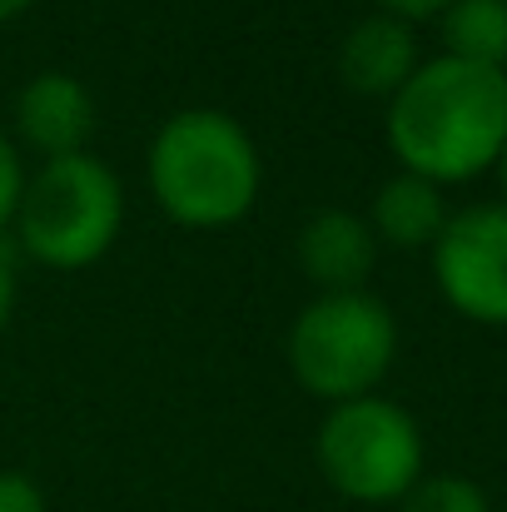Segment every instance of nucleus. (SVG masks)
Returning <instances> with one entry per match:
<instances>
[{"instance_id": "obj_1", "label": "nucleus", "mask_w": 507, "mask_h": 512, "mask_svg": "<svg viewBox=\"0 0 507 512\" xmlns=\"http://www.w3.org/2000/svg\"><path fill=\"white\" fill-rule=\"evenodd\" d=\"M388 145L408 174L458 184L493 170L507 145V70L438 55L388 100Z\"/></svg>"}, {"instance_id": "obj_2", "label": "nucleus", "mask_w": 507, "mask_h": 512, "mask_svg": "<svg viewBox=\"0 0 507 512\" xmlns=\"http://www.w3.org/2000/svg\"><path fill=\"white\" fill-rule=\"evenodd\" d=\"M150 184L169 219L224 229L259 199V150L224 110H179L150 145Z\"/></svg>"}, {"instance_id": "obj_3", "label": "nucleus", "mask_w": 507, "mask_h": 512, "mask_svg": "<svg viewBox=\"0 0 507 512\" xmlns=\"http://www.w3.org/2000/svg\"><path fill=\"white\" fill-rule=\"evenodd\" d=\"M125 219V194L115 170H105V160L95 155H60L45 160V170L20 189L15 204V229L20 244L50 264V269H85L95 264Z\"/></svg>"}, {"instance_id": "obj_4", "label": "nucleus", "mask_w": 507, "mask_h": 512, "mask_svg": "<svg viewBox=\"0 0 507 512\" xmlns=\"http://www.w3.org/2000/svg\"><path fill=\"white\" fill-rule=\"evenodd\" d=\"M398 353V324L383 299L353 294H319L299 309L289 329V368L319 398H363Z\"/></svg>"}, {"instance_id": "obj_5", "label": "nucleus", "mask_w": 507, "mask_h": 512, "mask_svg": "<svg viewBox=\"0 0 507 512\" xmlns=\"http://www.w3.org/2000/svg\"><path fill=\"white\" fill-rule=\"evenodd\" d=\"M319 468L329 488L353 503H398L423 478V433L388 398H348L334 403L319 423Z\"/></svg>"}, {"instance_id": "obj_6", "label": "nucleus", "mask_w": 507, "mask_h": 512, "mask_svg": "<svg viewBox=\"0 0 507 512\" xmlns=\"http://www.w3.org/2000/svg\"><path fill=\"white\" fill-rule=\"evenodd\" d=\"M433 274L458 314L507 324V204H468L448 214L433 239Z\"/></svg>"}, {"instance_id": "obj_7", "label": "nucleus", "mask_w": 507, "mask_h": 512, "mask_svg": "<svg viewBox=\"0 0 507 512\" xmlns=\"http://www.w3.org/2000/svg\"><path fill=\"white\" fill-rule=\"evenodd\" d=\"M15 130L45 160L80 155L85 140H90V130H95V100H90V90L75 75L45 70V75H35L20 90V100H15Z\"/></svg>"}, {"instance_id": "obj_8", "label": "nucleus", "mask_w": 507, "mask_h": 512, "mask_svg": "<svg viewBox=\"0 0 507 512\" xmlns=\"http://www.w3.org/2000/svg\"><path fill=\"white\" fill-rule=\"evenodd\" d=\"M413 70H418L413 30H408V20H398L388 10L358 20L338 45V75L353 95H388L393 100Z\"/></svg>"}, {"instance_id": "obj_9", "label": "nucleus", "mask_w": 507, "mask_h": 512, "mask_svg": "<svg viewBox=\"0 0 507 512\" xmlns=\"http://www.w3.org/2000/svg\"><path fill=\"white\" fill-rule=\"evenodd\" d=\"M373 259H378V239H373L368 219H358L348 209H324L299 229V269L324 294L363 289V279L373 274Z\"/></svg>"}, {"instance_id": "obj_10", "label": "nucleus", "mask_w": 507, "mask_h": 512, "mask_svg": "<svg viewBox=\"0 0 507 512\" xmlns=\"http://www.w3.org/2000/svg\"><path fill=\"white\" fill-rule=\"evenodd\" d=\"M448 224V209H443V194L433 179L423 174H393L378 184L373 194V239H388L398 249H423L443 234Z\"/></svg>"}, {"instance_id": "obj_11", "label": "nucleus", "mask_w": 507, "mask_h": 512, "mask_svg": "<svg viewBox=\"0 0 507 512\" xmlns=\"http://www.w3.org/2000/svg\"><path fill=\"white\" fill-rule=\"evenodd\" d=\"M448 55L507 70V0H453L443 10Z\"/></svg>"}, {"instance_id": "obj_12", "label": "nucleus", "mask_w": 507, "mask_h": 512, "mask_svg": "<svg viewBox=\"0 0 507 512\" xmlns=\"http://www.w3.org/2000/svg\"><path fill=\"white\" fill-rule=\"evenodd\" d=\"M398 512H493V503H488V493L473 478L433 473V478H418L398 498Z\"/></svg>"}, {"instance_id": "obj_13", "label": "nucleus", "mask_w": 507, "mask_h": 512, "mask_svg": "<svg viewBox=\"0 0 507 512\" xmlns=\"http://www.w3.org/2000/svg\"><path fill=\"white\" fill-rule=\"evenodd\" d=\"M20 189H25V174H20V155L15 145L0 135V229L15 219V204H20Z\"/></svg>"}, {"instance_id": "obj_14", "label": "nucleus", "mask_w": 507, "mask_h": 512, "mask_svg": "<svg viewBox=\"0 0 507 512\" xmlns=\"http://www.w3.org/2000/svg\"><path fill=\"white\" fill-rule=\"evenodd\" d=\"M0 512H45V493L25 473H0Z\"/></svg>"}, {"instance_id": "obj_15", "label": "nucleus", "mask_w": 507, "mask_h": 512, "mask_svg": "<svg viewBox=\"0 0 507 512\" xmlns=\"http://www.w3.org/2000/svg\"><path fill=\"white\" fill-rule=\"evenodd\" d=\"M378 5L398 20H423V15H443L453 0H378Z\"/></svg>"}, {"instance_id": "obj_16", "label": "nucleus", "mask_w": 507, "mask_h": 512, "mask_svg": "<svg viewBox=\"0 0 507 512\" xmlns=\"http://www.w3.org/2000/svg\"><path fill=\"white\" fill-rule=\"evenodd\" d=\"M10 309H15V269L10 254H0V329L10 324Z\"/></svg>"}, {"instance_id": "obj_17", "label": "nucleus", "mask_w": 507, "mask_h": 512, "mask_svg": "<svg viewBox=\"0 0 507 512\" xmlns=\"http://www.w3.org/2000/svg\"><path fill=\"white\" fill-rule=\"evenodd\" d=\"M20 10H30V0H0V20H15Z\"/></svg>"}, {"instance_id": "obj_18", "label": "nucleus", "mask_w": 507, "mask_h": 512, "mask_svg": "<svg viewBox=\"0 0 507 512\" xmlns=\"http://www.w3.org/2000/svg\"><path fill=\"white\" fill-rule=\"evenodd\" d=\"M498 174H503V189H507V145H503V155H498Z\"/></svg>"}]
</instances>
